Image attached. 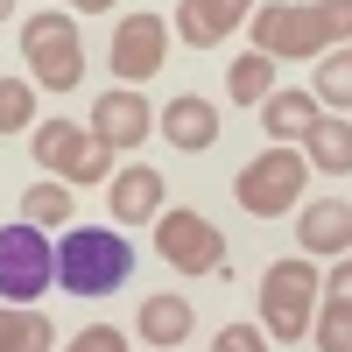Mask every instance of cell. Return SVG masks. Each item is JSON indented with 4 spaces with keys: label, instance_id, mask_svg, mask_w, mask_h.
Listing matches in <instances>:
<instances>
[{
    "label": "cell",
    "instance_id": "cell-1",
    "mask_svg": "<svg viewBox=\"0 0 352 352\" xmlns=\"http://www.w3.org/2000/svg\"><path fill=\"white\" fill-rule=\"evenodd\" d=\"M134 275V247L113 226H64V247H56V282L71 296H106Z\"/></svg>",
    "mask_w": 352,
    "mask_h": 352
},
{
    "label": "cell",
    "instance_id": "cell-2",
    "mask_svg": "<svg viewBox=\"0 0 352 352\" xmlns=\"http://www.w3.org/2000/svg\"><path fill=\"white\" fill-rule=\"evenodd\" d=\"M317 261L310 254H289V261H275L268 275H261V331L268 338H282V345H296V338H310V317H317Z\"/></svg>",
    "mask_w": 352,
    "mask_h": 352
},
{
    "label": "cell",
    "instance_id": "cell-3",
    "mask_svg": "<svg viewBox=\"0 0 352 352\" xmlns=\"http://www.w3.org/2000/svg\"><path fill=\"white\" fill-rule=\"evenodd\" d=\"M303 184H310L303 148H261V155L240 169L232 197H240V212H254V219H282V212H296V204H303Z\"/></svg>",
    "mask_w": 352,
    "mask_h": 352
},
{
    "label": "cell",
    "instance_id": "cell-4",
    "mask_svg": "<svg viewBox=\"0 0 352 352\" xmlns=\"http://www.w3.org/2000/svg\"><path fill=\"white\" fill-rule=\"evenodd\" d=\"M21 56L28 71H36V85H50V92H71V85L85 78V43H78V14H28L21 21Z\"/></svg>",
    "mask_w": 352,
    "mask_h": 352
},
{
    "label": "cell",
    "instance_id": "cell-5",
    "mask_svg": "<svg viewBox=\"0 0 352 352\" xmlns=\"http://www.w3.org/2000/svg\"><path fill=\"white\" fill-rule=\"evenodd\" d=\"M155 254L169 261L176 275H226V232L204 219V212H184V204H169L155 219Z\"/></svg>",
    "mask_w": 352,
    "mask_h": 352
},
{
    "label": "cell",
    "instance_id": "cell-6",
    "mask_svg": "<svg viewBox=\"0 0 352 352\" xmlns=\"http://www.w3.org/2000/svg\"><path fill=\"white\" fill-rule=\"evenodd\" d=\"M50 282H56V247L28 219L0 226V303H36Z\"/></svg>",
    "mask_w": 352,
    "mask_h": 352
},
{
    "label": "cell",
    "instance_id": "cell-7",
    "mask_svg": "<svg viewBox=\"0 0 352 352\" xmlns=\"http://www.w3.org/2000/svg\"><path fill=\"white\" fill-rule=\"evenodd\" d=\"M247 28H254V50L268 56V64H317V56H324L317 14L296 8V0H268V8H254Z\"/></svg>",
    "mask_w": 352,
    "mask_h": 352
},
{
    "label": "cell",
    "instance_id": "cell-8",
    "mask_svg": "<svg viewBox=\"0 0 352 352\" xmlns=\"http://www.w3.org/2000/svg\"><path fill=\"white\" fill-rule=\"evenodd\" d=\"M92 141H106L113 155H127V148H141V141L155 134V106L134 92V85H113V92H99L92 99Z\"/></svg>",
    "mask_w": 352,
    "mask_h": 352
},
{
    "label": "cell",
    "instance_id": "cell-9",
    "mask_svg": "<svg viewBox=\"0 0 352 352\" xmlns=\"http://www.w3.org/2000/svg\"><path fill=\"white\" fill-rule=\"evenodd\" d=\"M162 50H169L162 14H120V21H113V50H106V64H113V78L141 85V78L162 71Z\"/></svg>",
    "mask_w": 352,
    "mask_h": 352
},
{
    "label": "cell",
    "instance_id": "cell-10",
    "mask_svg": "<svg viewBox=\"0 0 352 352\" xmlns=\"http://www.w3.org/2000/svg\"><path fill=\"white\" fill-rule=\"evenodd\" d=\"M106 204H113V226H155L169 212V184H162L148 162H127V169H113Z\"/></svg>",
    "mask_w": 352,
    "mask_h": 352
},
{
    "label": "cell",
    "instance_id": "cell-11",
    "mask_svg": "<svg viewBox=\"0 0 352 352\" xmlns=\"http://www.w3.org/2000/svg\"><path fill=\"white\" fill-rule=\"evenodd\" d=\"M296 247H303L310 261L352 254V204H345V197H310V204H296Z\"/></svg>",
    "mask_w": 352,
    "mask_h": 352
},
{
    "label": "cell",
    "instance_id": "cell-12",
    "mask_svg": "<svg viewBox=\"0 0 352 352\" xmlns=\"http://www.w3.org/2000/svg\"><path fill=\"white\" fill-rule=\"evenodd\" d=\"M219 106L212 99H197V92H176L162 113H155V134H169V148H184V155H204L219 141Z\"/></svg>",
    "mask_w": 352,
    "mask_h": 352
},
{
    "label": "cell",
    "instance_id": "cell-13",
    "mask_svg": "<svg viewBox=\"0 0 352 352\" xmlns=\"http://www.w3.org/2000/svg\"><path fill=\"white\" fill-rule=\"evenodd\" d=\"M254 113H261V134H268V148H303V134L317 127V113H324V106H317L310 92H289V85H275V92L261 99Z\"/></svg>",
    "mask_w": 352,
    "mask_h": 352
},
{
    "label": "cell",
    "instance_id": "cell-14",
    "mask_svg": "<svg viewBox=\"0 0 352 352\" xmlns=\"http://www.w3.org/2000/svg\"><path fill=\"white\" fill-rule=\"evenodd\" d=\"M247 14H254V0H184V8H176V36L190 50H219Z\"/></svg>",
    "mask_w": 352,
    "mask_h": 352
},
{
    "label": "cell",
    "instance_id": "cell-15",
    "mask_svg": "<svg viewBox=\"0 0 352 352\" xmlns=\"http://www.w3.org/2000/svg\"><path fill=\"white\" fill-rule=\"evenodd\" d=\"M28 148H36V169H43V176H71L85 155H92V127H78V120H43L36 134H28Z\"/></svg>",
    "mask_w": 352,
    "mask_h": 352
},
{
    "label": "cell",
    "instance_id": "cell-16",
    "mask_svg": "<svg viewBox=\"0 0 352 352\" xmlns=\"http://www.w3.org/2000/svg\"><path fill=\"white\" fill-rule=\"evenodd\" d=\"M190 324H197L190 296H148V303H141V345H148V352H176L190 338Z\"/></svg>",
    "mask_w": 352,
    "mask_h": 352
},
{
    "label": "cell",
    "instance_id": "cell-17",
    "mask_svg": "<svg viewBox=\"0 0 352 352\" xmlns=\"http://www.w3.org/2000/svg\"><path fill=\"white\" fill-rule=\"evenodd\" d=\"M303 162L324 176H352V120L345 113H317V127L303 134Z\"/></svg>",
    "mask_w": 352,
    "mask_h": 352
},
{
    "label": "cell",
    "instance_id": "cell-18",
    "mask_svg": "<svg viewBox=\"0 0 352 352\" xmlns=\"http://www.w3.org/2000/svg\"><path fill=\"white\" fill-rule=\"evenodd\" d=\"M0 352H56V324L36 303H0Z\"/></svg>",
    "mask_w": 352,
    "mask_h": 352
},
{
    "label": "cell",
    "instance_id": "cell-19",
    "mask_svg": "<svg viewBox=\"0 0 352 352\" xmlns=\"http://www.w3.org/2000/svg\"><path fill=\"white\" fill-rule=\"evenodd\" d=\"M310 99L324 113H352V43L317 56V78H310Z\"/></svg>",
    "mask_w": 352,
    "mask_h": 352
},
{
    "label": "cell",
    "instance_id": "cell-20",
    "mask_svg": "<svg viewBox=\"0 0 352 352\" xmlns=\"http://www.w3.org/2000/svg\"><path fill=\"white\" fill-rule=\"evenodd\" d=\"M71 212H78V197H71V184H64V176H50V184H28V190H21V219L36 226V232L71 226Z\"/></svg>",
    "mask_w": 352,
    "mask_h": 352
},
{
    "label": "cell",
    "instance_id": "cell-21",
    "mask_svg": "<svg viewBox=\"0 0 352 352\" xmlns=\"http://www.w3.org/2000/svg\"><path fill=\"white\" fill-rule=\"evenodd\" d=\"M268 92H275V64H268L261 50H247V56H232V64H226V99H232V106H261Z\"/></svg>",
    "mask_w": 352,
    "mask_h": 352
},
{
    "label": "cell",
    "instance_id": "cell-22",
    "mask_svg": "<svg viewBox=\"0 0 352 352\" xmlns=\"http://www.w3.org/2000/svg\"><path fill=\"white\" fill-rule=\"evenodd\" d=\"M36 127V85L28 78H0V141Z\"/></svg>",
    "mask_w": 352,
    "mask_h": 352
},
{
    "label": "cell",
    "instance_id": "cell-23",
    "mask_svg": "<svg viewBox=\"0 0 352 352\" xmlns=\"http://www.w3.org/2000/svg\"><path fill=\"white\" fill-rule=\"evenodd\" d=\"M310 338H317V352H352V310H338V303H317V317H310Z\"/></svg>",
    "mask_w": 352,
    "mask_h": 352
},
{
    "label": "cell",
    "instance_id": "cell-24",
    "mask_svg": "<svg viewBox=\"0 0 352 352\" xmlns=\"http://www.w3.org/2000/svg\"><path fill=\"white\" fill-rule=\"evenodd\" d=\"M310 14H317V36H324V50L352 43V0H310Z\"/></svg>",
    "mask_w": 352,
    "mask_h": 352
},
{
    "label": "cell",
    "instance_id": "cell-25",
    "mask_svg": "<svg viewBox=\"0 0 352 352\" xmlns=\"http://www.w3.org/2000/svg\"><path fill=\"white\" fill-rule=\"evenodd\" d=\"M317 303H338V310H352V254H338V261H331V275L317 282Z\"/></svg>",
    "mask_w": 352,
    "mask_h": 352
},
{
    "label": "cell",
    "instance_id": "cell-26",
    "mask_svg": "<svg viewBox=\"0 0 352 352\" xmlns=\"http://www.w3.org/2000/svg\"><path fill=\"white\" fill-rule=\"evenodd\" d=\"M64 352H127V331H120V324H85Z\"/></svg>",
    "mask_w": 352,
    "mask_h": 352
},
{
    "label": "cell",
    "instance_id": "cell-27",
    "mask_svg": "<svg viewBox=\"0 0 352 352\" xmlns=\"http://www.w3.org/2000/svg\"><path fill=\"white\" fill-rule=\"evenodd\" d=\"M64 184H99V190H106V184H113V148H106V141H92V155H85Z\"/></svg>",
    "mask_w": 352,
    "mask_h": 352
},
{
    "label": "cell",
    "instance_id": "cell-28",
    "mask_svg": "<svg viewBox=\"0 0 352 352\" xmlns=\"http://www.w3.org/2000/svg\"><path fill=\"white\" fill-rule=\"evenodd\" d=\"M212 352H268V331H261V324H226L212 338Z\"/></svg>",
    "mask_w": 352,
    "mask_h": 352
},
{
    "label": "cell",
    "instance_id": "cell-29",
    "mask_svg": "<svg viewBox=\"0 0 352 352\" xmlns=\"http://www.w3.org/2000/svg\"><path fill=\"white\" fill-rule=\"evenodd\" d=\"M64 8H78V14H113L120 0H64Z\"/></svg>",
    "mask_w": 352,
    "mask_h": 352
},
{
    "label": "cell",
    "instance_id": "cell-30",
    "mask_svg": "<svg viewBox=\"0 0 352 352\" xmlns=\"http://www.w3.org/2000/svg\"><path fill=\"white\" fill-rule=\"evenodd\" d=\"M8 14H14V0H0V21H8Z\"/></svg>",
    "mask_w": 352,
    "mask_h": 352
}]
</instances>
